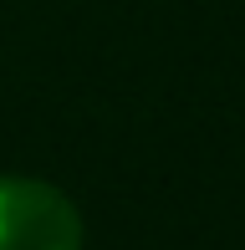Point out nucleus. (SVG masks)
Instances as JSON below:
<instances>
[{
    "instance_id": "obj_1",
    "label": "nucleus",
    "mask_w": 245,
    "mask_h": 250,
    "mask_svg": "<svg viewBox=\"0 0 245 250\" xmlns=\"http://www.w3.org/2000/svg\"><path fill=\"white\" fill-rule=\"evenodd\" d=\"M82 214L46 179H0V250H82Z\"/></svg>"
}]
</instances>
